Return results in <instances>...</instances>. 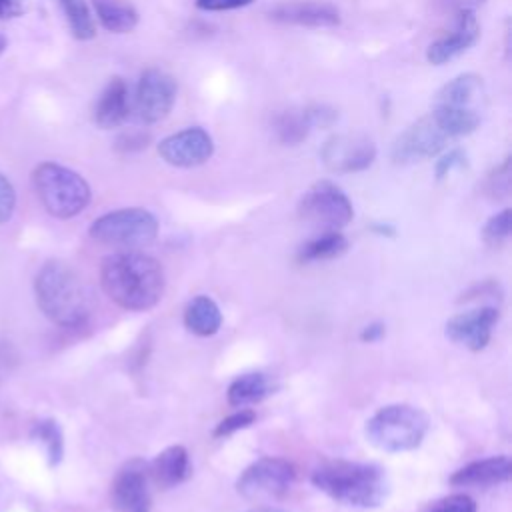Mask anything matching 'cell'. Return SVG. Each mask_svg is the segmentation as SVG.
Masks as SVG:
<instances>
[{
    "label": "cell",
    "instance_id": "6da1fadb",
    "mask_svg": "<svg viewBox=\"0 0 512 512\" xmlns=\"http://www.w3.org/2000/svg\"><path fill=\"white\" fill-rule=\"evenodd\" d=\"M100 284L110 300L126 310H148L164 294V270L142 252H116L102 260Z\"/></svg>",
    "mask_w": 512,
    "mask_h": 512
},
{
    "label": "cell",
    "instance_id": "7a4b0ae2",
    "mask_svg": "<svg viewBox=\"0 0 512 512\" xmlns=\"http://www.w3.org/2000/svg\"><path fill=\"white\" fill-rule=\"evenodd\" d=\"M34 294L44 316L64 328L82 326L92 312L90 288L72 266L60 260H50L38 270Z\"/></svg>",
    "mask_w": 512,
    "mask_h": 512
},
{
    "label": "cell",
    "instance_id": "3957f363",
    "mask_svg": "<svg viewBox=\"0 0 512 512\" xmlns=\"http://www.w3.org/2000/svg\"><path fill=\"white\" fill-rule=\"evenodd\" d=\"M312 484L332 500L374 508L388 496V480L380 466L350 460H330L312 472Z\"/></svg>",
    "mask_w": 512,
    "mask_h": 512
},
{
    "label": "cell",
    "instance_id": "277c9868",
    "mask_svg": "<svg viewBox=\"0 0 512 512\" xmlns=\"http://www.w3.org/2000/svg\"><path fill=\"white\" fill-rule=\"evenodd\" d=\"M428 432V416L410 404H390L366 422V440L384 452H408L422 444Z\"/></svg>",
    "mask_w": 512,
    "mask_h": 512
},
{
    "label": "cell",
    "instance_id": "5b68a950",
    "mask_svg": "<svg viewBox=\"0 0 512 512\" xmlns=\"http://www.w3.org/2000/svg\"><path fill=\"white\" fill-rule=\"evenodd\" d=\"M34 190L48 214L60 220L74 218L90 204V186L74 170L56 164L42 162L32 172Z\"/></svg>",
    "mask_w": 512,
    "mask_h": 512
},
{
    "label": "cell",
    "instance_id": "8992f818",
    "mask_svg": "<svg viewBox=\"0 0 512 512\" xmlns=\"http://www.w3.org/2000/svg\"><path fill=\"white\" fill-rule=\"evenodd\" d=\"M158 234V220L144 208H120L102 214L90 224V236L108 246L136 248L152 242Z\"/></svg>",
    "mask_w": 512,
    "mask_h": 512
},
{
    "label": "cell",
    "instance_id": "52a82bcc",
    "mask_svg": "<svg viewBox=\"0 0 512 512\" xmlns=\"http://www.w3.org/2000/svg\"><path fill=\"white\" fill-rule=\"evenodd\" d=\"M296 480L292 462L284 458L264 456L252 462L236 480L240 496L252 502H272L284 498Z\"/></svg>",
    "mask_w": 512,
    "mask_h": 512
},
{
    "label": "cell",
    "instance_id": "ba28073f",
    "mask_svg": "<svg viewBox=\"0 0 512 512\" xmlns=\"http://www.w3.org/2000/svg\"><path fill=\"white\" fill-rule=\"evenodd\" d=\"M298 214L302 220L322 228V230H340L352 216L354 208L348 196L330 180L314 182L298 204Z\"/></svg>",
    "mask_w": 512,
    "mask_h": 512
},
{
    "label": "cell",
    "instance_id": "9c48e42d",
    "mask_svg": "<svg viewBox=\"0 0 512 512\" xmlns=\"http://www.w3.org/2000/svg\"><path fill=\"white\" fill-rule=\"evenodd\" d=\"M448 140L452 138L440 128L434 116L428 114L396 136L390 156L396 164L426 160L436 156L440 150H444Z\"/></svg>",
    "mask_w": 512,
    "mask_h": 512
},
{
    "label": "cell",
    "instance_id": "30bf717a",
    "mask_svg": "<svg viewBox=\"0 0 512 512\" xmlns=\"http://www.w3.org/2000/svg\"><path fill=\"white\" fill-rule=\"evenodd\" d=\"M176 92V80L168 72L160 68L144 70L138 80L134 96L140 120L146 124L164 120L176 102Z\"/></svg>",
    "mask_w": 512,
    "mask_h": 512
},
{
    "label": "cell",
    "instance_id": "8fae6325",
    "mask_svg": "<svg viewBox=\"0 0 512 512\" xmlns=\"http://www.w3.org/2000/svg\"><path fill=\"white\" fill-rule=\"evenodd\" d=\"M320 158L324 166L336 174L362 172L372 166L376 144L364 134H334L324 142Z\"/></svg>",
    "mask_w": 512,
    "mask_h": 512
},
{
    "label": "cell",
    "instance_id": "7c38bea8",
    "mask_svg": "<svg viewBox=\"0 0 512 512\" xmlns=\"http://www.w3.org/2000/svg\"><path fill=\"white\" fill-rule=\"evenodd\" d=\"M110 502L116 512H150L152 494L146 462L134 458L116 472L110 486Z\"/></svg>",
    "mask_w": 512,
    "mask_h": 512
},
{
    "label": "cell",
    "instance_id": "4fadbf2b",
    "mask_svg": "<svg viewBox=\"0 0 512 512\" xmlns=\"http://www.w3.org/2000/svg\"><path fill=\"white\" fill-rule=\"evenodd\" d=\"M214 152L212 136L198 126L184 128L176 134L166 136L158 144L160 158L176 168H194L204 164Z\"/></svg>",
    "mask_w": 512,
    "mask_h": 512
},
{
    "label": "cell",
    "instance_id": "5bb4252c",
    "mask_svg": "<svg viewBox=\"0 0 512 512\" xmlns=\"http://www.w3.org/2000/svg\"><path fill=\"white\" fill-rule=\"evenodd\" d=\"M498 318L500 312L496 306H482L460 312L446 322V336L472 352H480L488 346L492 338V328Z\"/></svg>",
    "mask_w": 512,
    "mask_h": 512
},
{
    "label": "cell",
    "instance_id": "9a60e30c",
    "mask_svg": "<svg viewBox=\"0 0 512 512\" xmlns=\"http://www.w3.org/2000/svg\"><path fill=\"white\" fill-rule=\"evenodd\" d=\"M480 38V24L472 8H460L456 16V24L450 34L432 42L426 50V60L434 66H442L460 54H464L470 46H474Z\"/></svg>",
    "mask_w": 512,
    "mask_h": 512
},
{
    "label": "cell",
    "instance_id": "2e32d148",
    "mask_svg": "<svg viewBox=\"0 0 512 512\" xmlns=\"http://www.w3.org/2000/svg\"><path fill=\"white\" fill-rule=\"evenodd\" d=\"M270 18L306 28H332L340 24V12L326 0H288L270 8Z\"/></svg>",
    "mask_w": 512,
    "mask_h": 512
},
{
    "label": "cell",
    "instance_id": "e0dca14e",
    "mask_svg": "<svg viewBox=\"0 0 512 512\" xmlns=\"http://www.w3.org/2000/svg\"><path fill=\"white\" fill-rule=\"evenodd\" d=\"M510 476H512L510 458L508 456H490V458L474 460V462L458 468L450 476V484L458 486V488H466V486L484 488V486L508 482Z\"/></svg>",
    "mask_w": 512,
    "mask_h": 512
},
{
    "label": "cell",
    "instance_id": "ac0fdd59",
    "mask_svg": "<svg viewBox=\"0 0 512 512\" xmlns=\"http://www.w3.org/2000/svg\"><path fill=\"white\" fill-rule=\"evenodd\" d=\"M130 114V90L122 78H112L106 88L102 90L96 108H94V122L104 128H118Z\"/></svg>",
    "mask_w": 512,
    "mask_h": 512
},
{
    "label": "cell",
    "instance_id": "d6986e66",
    "mask_svg": "<svg viewBox=\"0 0 512 512\" xmlns=\"http://www.w3.org/2000/svg\"><path fill=\"white\" fill-rule=\"evenodd\" d=\"M192 472L190 466V456L184 446H168L162 450L150 464H148V474L150 482H154L160 488H174L188 480Z\"/></svg>",
    "mask_w": 512,
    "mask_h": 512
},
{
    "label": "cell",
    "instance_id": "ffe728a7",
    "mask_svg": "<svg viewBox=\"0 0 512 512\" xmlns=\"http://www.w3.org/2000/svg\"><path fill=\"white\" fill-rule=\"evenodd\" d=\"M222 324V314L218 304L200 294L196 298H192L186 308H184V326L196 334V336H212L220 330Z\"/></svg>",
    "mask_w": 512,
    "mask_h": 512
},
{
    "label": "cell",
    "instance_id": "44dd1931",
    "mask_svg": "<svg viewBox=\"0 0 512 512\" xmlns=\"http://www.w3.org/2000/svg\"><path fill=\"white\" fill-rule=\"evenodd\" d=\"M480 94H482V78L478 74L466 72L452 78L438 90L434 106L474 108V102L480 98Z\"/></svg>",
    "mask_w": 512,
    "mask_h": 512
},
{
    "label": "cell",
    "instance_id": "7402d4cb",
    "mask_svg": "<svg viewBox=\"0 0 512 512\" xmlns=\"http://www.w3.org/2000/svg\"><path fill=\"white\" fill-rule=\"evenodd\" d=\"M270 380L260 372H248L234 378L228 386V404L234 408H248L270 394Z\"/></svg>",
    "mask_w": 512,
    "mask_h": 512
},
{
    "label": "cell",
    "instance_id": "603a6c76",
    "mask_svg": "<svg viewBox=\"0 0 512 512\" xmlns=\"http://www.w3.org/2000/svg\"><path fill=\"white\" fill-rule=\"evenodd\" d=\"M434 120L440 124V128L450 138H460L470 132H474L480 126V114L476 108L466 106H434L430 112Z\"/></svg>",
    "mask_w": 512,
    "mask_h": 512
},
{
    "label": "cell",
    "instance_id": "cb8c5ba5",
    "mask_svg": "<svg viewBox=\"0 0 512 512\" xmlns=\"http://www.w3.org/2000/svg\"><path fill=\"white\" fill-rule=\"evenodd\" d=\"M346 250H348V240H346V236L340 230H324L320 236H316L310 242H306L298 250L296 258L302 264L322 262V260L338 258Z\"/></svg>",
    "mask_w": 512,
    "mask_h": 512
},
{
    "label": "cell",
    "instance_id": "d4e9b609",
    "mask_svg": "<svg viewBox=\"0 0 512 512\" xmlns=\"http://www.w3.org/2000/svg\"><path fill=\"white\" fill-rule=\"evenodd\" d=\"M100 24L114 34H124L136 28L138 12L134 6L120 0H92Z\"/></svg>",
    "mask_w": 512,
    "mask_h": 512
},
{
    "label": "cell",
    "instance_id": "484cf974",
    "mask_svg": "<svg viewBox=\"0 0 512 512\" xmlns=\"http://www.w3.org/2000/svg\"><path fill=\"white\" fill-rule=\"evenodd\" d=\"M310 120L304 108H290L274 118V132L282 144H300L310 132Z\"/></svg>",
    "mask_w": 512,
    "mask_h": 512
},
{
    "label": "cell",
    "instance_id": "4316f807",
    "mask_svg": "<svg viewBox=\"0 0 512 512\" xmlns=\"http://www.w3.org/2000/svg\"><path fill=\"white\" fill-rule=\"evenodd\" d=\"M70 32L74 38L78 40H90L96 36V24H94V16L86 4V0H58Z\"/></svg>",
    "mask_w": 512,
    "mask_h": 512
},
{
    "label": "cell",
    "instance_id": "83f0119b",
    "mask_svg": "<svg viewBox=\"0 0 512 512\" xmlns=\"http://www.w3.org/2000/svg\"><path fill=\"white\" fill-rule=\"evenodd\" d=\"M32 436L38 438L44 446H46V454H48V460L50 464H58L60 458H62V450H64V442H62V432H60V426L58 422L54 420H42L34 426L32 430Z\"/></svg>",
    "mask_w": 512,
    "mask_h": 512
},
{
    "label": "cell",
    "instance_id": "f1b7e54d",
    "mask_svg": "<svg viewBox=\"0 0 512 512\" xmlns=\"http://www.w3.org/2000/svg\"><path fill=\"white\" fill-rule=\"evenodd\" d=\"M510 228H512V210L504 208L502 212L494 214L482 230V238L486 244L490 246H502L508 236H510Z\"/></svg>",
    "mask_w": 512,
    "mask_h": 512
},
{
    "label": "cell",
    "instance_id": "f546056e",
    "mask_svg": "<svg viewBox=\"0 0 512 512\" xmlns=\"http://www.w3.org/2000/svg\"><path fill=\"white\" fill-rule=\"evenodd\" d=\"M484 190L490 198H506L510 194V158H506L500 166H496L486 182H484Z\"/></svg>",
    "mask_w": 512,
    "mask_h": 512
},
{
    "label": "cell",
    "instance_id": "4dcf8cb0",
    "mask_svg": "<svg viewBox=\"0 0 512 512\" xmlns=\"http://www.w3.org/2000/svg\"><path fill=\"white\" fill-rule=\"evenodd\" d=\"M254 420H256V412L252 408H238L234 414L220 420L212 434H214V438H224L242 428H248L250 424H254Z\"/></svg>",
    "mask_w": 512,
    "mask_h": 512
},
{
    "label": "cell",
    "instance_id": "1f68e13d",
    "mask_svg": "<svg viewBox=\"0 0 512 512\" xmlns=\"http://www.w3.org/2000/svg\"><path fill=\"white\" fill-rule=\"evenodd\" d=\"M304 110L312 128H328L338 118V112L328 104H310Z\"/></svg>",
    "mask_w": 512,
    "mask_h": 512
},
{
    "label": "cell",
    "instance_id": "d6a6232c",
    "mask_svg": "<svg viewBox=\"0 0 512 512\" xmlns=\"http://www.w3.org/2000/svg\"><path fill=\"white\" fill-rule=\"evenodd\" d=\"M432 512H476V502L468 494H452L440 500Z\"/></svg>",
    "mask_w": 512,
    "mask_h": 512
},
{
    "label": "cell",
    "instance_id": "836d02e7",
    "mask_svg": "<svg viewBox=\"0 0 512 512\" xmlns=\"http://www.w3.org/2000/svg\"><path fill=\"white\" fill-rule=\"evenodd\" d=\"M16 208V192L14 186L10 184V180L0 174V224L8 222L14 214Z\"/></svg>",
    "mask_w": 512,
    "mask_h": 512
},
{
    "label": "cell",
    "instance_id": "e575fe53",
    "mask_svg": "<svg viewBox=\"0 0 512 512\" xmlns=\"http://www.w3.org/2000/svg\"><path fill=\"white\" fill-rule=\"evenodd\" d=\"M148 142H150V134L146 132H124L122 136H118L116 148L120 152H138L146 148Z\"/></svg>",
    "mask_w": 512,
    "mask_h": 512
},
{
    "label": "cell",
    "instance_id": "d590c367",
    "mask_svg": "<svg viewBox=\"0 0 512 512\" xmlns=\"http://www.w3.org/2000/svg\"><path fill=\"white\" fill-rule=\"evenodd\" d=\"M464 162H466V156H464V152H462V150L454 148V150L446 152V154H444V156H440V160L436 162V178H438V180H442V178H444V176H448L454 168L464 166Z\"/></svg>",
    "mask_w": 512,
    "mask_h": 512
},
{
    "label": "cell",
    "instance_id": "8d00e7d4",
    "mask_svg": "<svg viewBox=\"0 0 512 512\" xmlns=\"http://www.w3.org/2000/svg\"><path fill=\"white\" fill-rule=\"evenodd\" d=\"M254 0H196V8L206 12H226L252 4Z\"/></svg>",
    "mask_w": 512,
    "mask_h": 512
},
{
    "label": "cell",
    "instance_id": "74e56055",
    "mask_svg": "<svg viewBox=\"0 0 512 512\" xmlns=\"http://www.w3.org/2000/svg\"><path fill=\"white\" fill-rule=\"evenodd\" d=\"M22 12L20 0H0V18H12Z\"/></svg>",
    "mask_w": 512,
    "mask_h": 512
},
{
    "label": "cell",
    "instance_id": "f35d334b",
    "mask_svg": "<svg viewBox=\"0 0 512 512\" xmlns=\"http://www.w3.org/2000/svg\"><path fill=\"white\" fill-rule=\"evenodd\" d=\"M384 336V326L382 324H370L360 332L362 342H376Z\"/></svg>",
    "mask_w": 512,
    "mask_h": 512
},
{
    "label": "cell",
    "instance_id": "ab89813d",
    "mask_svg": "<svg viewBox=\"0 0 512 512\" xmlns=\"http://www.w3.org/2000/svg\"><path fill=\"white\" fill-rule=\"evenodd\" d=\"M372 230L378 232V234H382V236H394V228L388 226V224H374Z\"/></svg>",
    "mask_w": 512,
    "mask_h": 512
},
{
    "label": "cell",
    "instance_id": "60d3db41",
    "mask_svg": "<svg viewBox=\"0 0 512 512\" xmlns=\"http://www.w3.org/2000/svg\"><path fill=\"white\" fill-rule=\"evenodd\" d=\"M248 512H288V510H282V508H276V506H266V504H262V506H254V508H250Z\"/></svg>",
    "mask_w": 512,
    "mask_h": 512
},
{
    "label": "cell",
    "instance_id": "b9f144b4",
    "mask_svg": "<svg viewBox=\"0 0 512 512\" xmlns=\"http://www.w3.org/2000/svg\"><path fill=\"white\" fill-rule=\"evenodd\" d=\"M6 48V38L4 36H0V52Z\"/></svg>",
    "mask_w": 512,
    "mask_h": 512
}]
</instances>
